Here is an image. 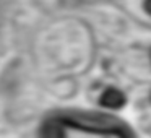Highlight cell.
<instances>
[{
    "mask_svg": "<svg viewBox=\"0 0 151 138\" xmlns=\"http://www.w3.org/2000/svg\"><path fill=\"white\" fill-rule=\"evenodd\" d=\"M143 8L148 15H151V0H145L143 2Z\"/></svg>",
    "mask_w": 151,
    "mask_h": 138,
    "instance_id": "2",
    "label": "cell"
},
{
    "mask_svg": "<svg viewBox=\"0 0 151 138\" xmlns=\"http://www.w3.org/2000/svg\"><path fill=\"white\" fill-rule=\"evenodd\" d=\"M99 104L107 109H120L125 104V96L119 89L109 88L102 93L101 99H99Z\"/></svg>",
    "mask_w": 151,
    "mask_h": 138,
    "instance_id": "1",
    "label": "cell"
},
{
    "mask_svg": "<svg viewBox=\"0 0 151 138\" xmlns=\"http://www.w3.org/2000/svg\"><path fill=\"white\" fill-rule=\"evenodd\" d=\"M150 57H151V52H150Z\"/></svg>",
    "mask_w": 151,
    "mask_h": 138,
    "instance_id": "3",
    "label": "cell"
}]
</instances>
